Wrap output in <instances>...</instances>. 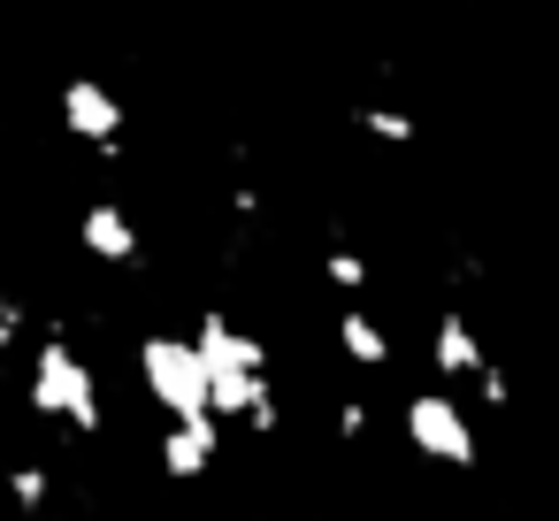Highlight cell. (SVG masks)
Wrapping results in <instances>:
<instances>
[{"label": "cell", "instance_id": "obj_1", "mask_svg": "<svg viewBox=\"0 0 559 521\" xmlns=\"http://www.w3.org/2000/svg\"><path fill=\"white\" fill-rule=\"evenodd\" d=\"M200 360H207V406L223 422L246 429H276V391H269V353L230 322V315H200Z\"/></svg>", "mask_w": 559, "mask_h": 521}, {"label": "cell", "instance_id": "obj_2", "mask_svg": "<svg viewBox=\"0 0 559 521\" xmlns=\"http://www.w3.org/2000/svg\"><path fill=\"white\" fill-rule=\"evenodd\" d=\"M32 406L70 422V429H100V376L70 338H39L32 353Z\"/></svg>", "mask_w": 559, "mask_h": 521}, {"label": "cell", "instance_id": "obj_3", "mask_svg": "<svg viewBox=\"0 0 559 521\" xmlns=\"http://www.w3.org/2000/svg\"><path fill=\"white\" fill-rule=\"evenodd\" d=\"M139 376H146V391L169 406V422L215 414V406H207V360H200L192 338H146V345H139Z\"/></svg>", "mask_w": 559, "mask_h": 521}, {"label": "cell", "instance_id": "obj_4", "mask_svg": "<svg viewBox=\"0 0 559 521\" xmlns=\"http://www.w3.org/2000/svg\"><path fill=\"white\" fill-rule=\"evenodd\" d=\"M406 437H414L429 460H444V467H467V460H475V429H467L460 399H444V391H414V399H406Z\"/></svg>", "mask_w": 559, "mask_h": 521}, {"label": "cell", "instance_id": "obj_5", "mask_svg": "<svg viewBox=\"0 0 559 521\" xmlns=\"http://www.w3.org/2000/svg\"><path fill=\"white\" fill-rule=\"evenodd\" d=\"M55 116H62L70 139H85V146H100V154L123 146V100H116L100 78H70L62 100H55Z\"/></svg>", "mask_w": 559, "mask_h": 521}, {"label": "cell", "instance_id": "obj_6", "mask_svg": "<svg viewBox=\"0 0 559 521\" xmlns=\"http://www.w3.org/2000/svg\"><path fill=\"white\" fill-rule=\"evenodd\" d=\"M215 445H223L215 414H200V422H169L162 460H169V475H207V467H215Z\"/></svg>", "mask_w": 559, "mask_h": 521}, {"label": "cell", "instance_id": "obj_7", "mask_svg": "<svg viewBox=\"0 0 559 521\" xmlns=\"http://www.w3.org/2000/svg\"><path fill=\"white\" fill-rule=\"evenodd\" d=\"M78 238H85V253H100V261H116V269H123V261H139V230H131V215H123V208H108V200H100V208H85Z\"/></svg>", "mask_w": 559, "mask_h": 521}, {"label": "cell", "instance_id": "obj_8", "mask_svg": "<svg viewBox=\"0 0 559 521\" xmlns=\"http://www.w3.org/2000/svg\"><path fill=\"white\" fill-rule=\"evenodd\" d=\"M429 360H437L444 376H483V368H490L483 345H475V330H467V315H437V345H429Z\"/></svg>", "mask_w": 559, "mask_h": 521}, {"label": "cell", "instance_id": "obj_9", "mask_svg": "<svg viewBox=\"0 0 559 521\" xmlns=\"http://www.w3.org/2000/svg\"><path fill=\"white\" fill-rule=\"evenodd\" d=\"M337 345H345L360 368H383V360H391V338H383V322H376V315H360V307H345V315H337Z\"/></svg>", "mask_w": 559, "mask_h": 521}, {"label": "cell", "instance_id": "obj_10", "mask_svg": "<svg viewBox=\"0 0 559 521\" xmlns=\"http://www.w3.org/2000/svg\"><path fill=\"white\" fill-rule=\"evenodd\" d=\"M353 123H360L368 139H383V146H414V139H421V123H414L406 108H360Z\"/></svg>", "mask_w": 559, "mask_h": 521}, {"label": "cell", "instance_id": "obj_11", "mask_svg": "<svg viewBox=\"0 0 559 521\" xmlns=\"http://www.w3.org/2000/svg\"><path fill=\"white\" fill-rule=\"evenodd\" d=\"M9 498H16L24 513H39V506L55 498V475H47V467H9Z\"/></svg>", "mask_w": 559, "mask_h": 521}, {"label": "cell", "instance_id": "obj_12", "mask_svg": "<svg viewBox=\"0 0 559 521\" xmlns=\"http://www.w3.org/2000/svg\"><path fill=\"white\" fill-rule=\"evenodd\" d=\"M322 269H330V284H337V292H360V284H368V261H360L353 246H337V253H330Z\"/></svg>", "mask_w": 559, "mask_h": 521}, {"label": "cell", "instance_id": "obj_13", "mask_svg": "<svg viewBox=\"0 0 559 521\" xmlns=\"http://www.w3.org/2000/svg\"><path fill=\"white\" fill-rule=\"evenodd\" d=\"M475 383H483V399H490V406H513V376H506L498 360H490V368H483Z\"/></svg>", "mask_w": 559, "mask_h": 521}, {"label": "cell", "instance_id": "obj_14", "mask_svg": "<svg viewBox=\"0 0 559 521\" xmlns=\"http://www.w3.org/2000/svg\"><path fill=\"white\" fill-rule=\"evenodd\" d=\"M314 521H330V513H314Z\"/></svg>", "mask_w": 559, "mask_h": 521}]
</instances>
